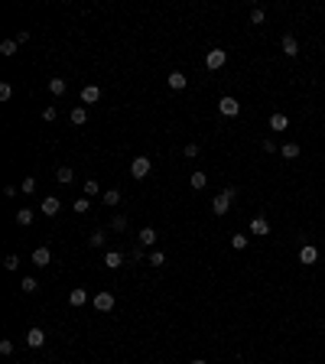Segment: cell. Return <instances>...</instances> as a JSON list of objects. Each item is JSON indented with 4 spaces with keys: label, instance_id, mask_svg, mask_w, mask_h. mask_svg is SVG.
Listing matches in <instances>:
<instances>
[{
    "label": "cell",
    "instance_id": "6da1fadb",
    "mask_svg": "<svg viewBox=\"0 0 325 364\" xmlns=\"http://www.w3.org/2000/svg\"><path fill=\"white\" fill-rule=\"evenodd\" d=\"M234 195H238V189H231V186H228L225 192H218L215 202H211V211H215V215H228V208H231Z\"/></svg>",
    "mask_w": 325,
    "mask_h": 364
},
{
    "label": "cell",
    "instance_id": "7a4b0ae2",
    "mask_svg": "<svg viewBox=\"0 0 325 364\" xmlns=\"http://www.w3.org/2000/svg\"><path fill=\"white\" fill-rule=\"evenodd\" d=\"M150 169H153L150 156H137V160L130 163V176H133V179H147V176H150Z\"/></svg>",
    "mask_w": 325,
    "mask_h": 364
},
{
    "label": "cell",
    "instance_id": "3957f363",
    "mask_svg": "<svg viewBox=\"0 0 325 364\" xmlns=\"http://www.w3.org/2000/svg\"><path fill=\"white\" fill-rule=\"evenodd\" d=\"M218 111H221L225 117H238V114H241V101L231 98V94H225V98L218 101Z\"/></svg>",
    "mask_w": 325,
    "mask_h": 364
},
{
    "label": "cell",
    "instance_id": "277c9868",
    "mask_svg": "<svg viewBox=\"0 0 325 364\" xmlns=\"http://www.w3.org/2000/svg\"><path fill=\"white\" fill-rule=\"evenodd\" d=\"M225 62H228V52H225V49H211V52L205 55V65H208L211 72H218Z\"/></svg>",
    "mask_w": 325,
    "mask_h": 364
},
{
    "label": "cell",
    "instance_id": "5b68a950",
    "mask_svg": "<svg viewBox=\"0 0 325 364\" xmlns=\"http://www.w3.org/2000/svg\"><path fill=\"white\" fill-rule=\"evenodd\" d=\"M39 211H42V215H46V218H52V215H59V211H62V202L55 199V195H49V199H42V205H39Z\"/></svg>",
    "mask_w": 325,
    "mask_h": 364
},
{
    "label": "cell",
    "instance_id": "8992f818",
    "mask_svg": "<svg viewBox=\"0 0 325 364\" xmlns=\"http://www.w3.org/2000/svg\"><path fill=\"white\" fill-rule=\"evenodd\" d=\"M250 234H254V238H263V234H270V221H267V218H250Z\"/></svg>",
    "mask_w": 325,
    "mask_h": 364
},
{
    "label": "cell",
    "instance_id": "52a82bcc",
    "mask_svg": "<svg viewBox=\"0 0 325 364\" xmlns=\"http://www.w3.org/2000/svg\"><path fill=\"white\" fill-rule=\"evenodd\" d=\"M26 345H30V348H42V345H46V332L33 325L30 332H26Z\"/></svg>",
    "mask_w": 325,
    "mask_h": 364
},
{
    "label": "cell",
    "instance_id": "ba28073f",
    "mask_svg": "<svg viewBox=\"0 0 325 364\" xmlns=\"http://www.w3.org/2000/svg\"><path fill=\"white\" fill-rule=\"evenodd\" d=\"M91 302H94V309H98V312H111V309H114V296H111V293H98Z\"/></svg>",
    "mask_w": 325,
    "mask_h": 364
},
{
    "label": "cell",
    "instance_id": "9c48e42d",
    "mask_svg": "<svg viewBox=\"0 0 325 364\" xmlns=\"http://www.w3.org/2000/svg\"><path fill=\"white\" fill-rule=\"evenodd\" d=\"M319 260V250L312 247V244H302L299 247V264H306V267H312Z\"/></svg>",
    "mask_w": 325,
    "mask_h": 364
},
{
    "label": "cell",
    "instance_id": "30bf717a",
    "mask_svg": "<svg viewBox=\"0 0 325 364\" xmlns=\"http://www.w3.org/2000/svg\"><path fill=\"white\" fill-rule=\"evenodd\" d=\"M280 49H283V55H289V59H296L299 55V42H296V36H283V42H280Z\"/></svg>",
    "mask_w": 325,
    "mask_h": 364
},
{
    "label": "cell",
    "instance_id": "8fae6325",
    "mask_svg": "<svg viewBox=\"0 0 325 364\" xmlns=\"http://www.w3.org/2000/svg\"><path fill=\"white\" fill-rule=\"evenodd\" d=\"M101 101V88L98 85H85L81 88V104H98Z\"/></svg>",
    "mask_w": 325,
    "mask_h": 364
},
{
    "label": "cell",
    "instance_id": "7c38bea8",
    "mask_svg": "<svg viewBox=\"0 0 325 364\" xmlns=\"http://www.w3.org/2000/svg\"><path fill=\"white\" fill-rule=\"evenodd\" d=\"M156 238H160V234H156L153 228H143V231L137 234V244H140V247H153V244H156Z\"/></svg>",
    "mask_w": 325,
    "mask_h": 364
},
{
    "label": "cell",
    "instance_id": "4fadbf2b",
    "mask_svg": "<svg viewBox=\"0 0 325 364\" xmlns=\"http://www.w3.org/2000/svg\"><path fill=\"white\" fill-rule=\"evenodd\" d=\"M33 264H36V267H49V264H52L49 247H36V250H33Z\"/></svg>",
    "mask_w": 325,
    "mask_h": 364
},
{
    "label": "cell",
    "instance_id": "5bb4252c",
    "mask_svg": "<svg viewBox=\"0 0 325 364\" xmlns=\"http://www.w3.org/2000/svg\"><path fill=\"white\" fill-rule=\"evenodd\" d=\"M166 85H169V88H172V91H182V88H186V85H189V78H186V75H182V72H172V75H169V78H166Z\"/></svg>",
    "mask_w": 325,
    "mask_h": 364
},
{
    "label": "cell",
    "instance_id": "9a60e30c",
    "mask_svg": "<svg viewBox=\"0 0 325 364\" xmlns=\"http://www.w3.org/2000/svg\"><path fill=\"white\" fill-rule=\"evenodd\" d=\"M121 264H124V254H121V250H108V254H104V267L117 270Z\"/></svg>",
    "mask_w": 325,
    "mask_h": 364
},
{
    "label": "cell",
    "instance_id": "2e32d148",
    "mask_svg": "<svg viewBox=\"0 0 325 364\" xmlns=\"http://www.w3.org/2000/svg\"><path fill=\"white\" fill-rule=\"evenodd\" d=\"M55 179H59L62 186H72V182H75V169H72V166H59V172H55Z\"/></svg>",
    "mask_w": 325,
    "mask_h": 364
},
{
    "label": "cell",
    "instance_id": "e0dca14e",
    "mask_svg": "<svg viewBox=\"0 0 325 364\" xmlns=\"http://www.w3.org/2000/svg\"><path fill=\"white\" fill-rule=\"evenodd\" d=\"M69 302H72V306H75V309H78V306H85V302H88V293H85V289H81V286H75V289H72V293H69Z\"/></svg>",
    "mask_w": 325,
    "mask_h": 364
},
{
    "label": "cell",
    "instance_id": "ac0fdd59",
    "mask_svg": "<svg viewBox=\"0 0 325 364\" xmlns=\"http://www.w3.org/2000/svg\"><path fill=\"white\" fill-rule=\"evenodd\" d=\"M33 218H36V215H33V208H20V211H16V225H20V228H30Z\"/></svg>",
    "mask_w": 325,
    "mask_h": 364
},
{
    "label": "cell",
    "instance_id": "d6986e66",
    "mask_svg": "<svg viewBox=\"0 0 325 364\" xmlns=\"http://www.w3.org/2000/svg\"><path fill=\"white\" fill-rule=\"evenodd\" d=\"M65 88H69V81L65 78H49V91L59 98V94H65Z\"/></svg>",
    "mask_w": 325,
    "mask_h": 364
},
{
    "label": "cell",
    "instance_id": "ffe728a7",
    "mask_svg": "<svg viewBox=\"0 0 325 364\" xmlns=\"http://www.w3.org/2000/svg\"><path fill=\"white\" fill-rule=\"evenodd\" d=\"M189 186H192L195 192H202V189L208 186V176H205V172H192V179H189Z\"/></svg>",
    "mask_w": 325,
    "mask_h": 364
},
{
    "label": "cell",
    "instance_id": "44dd1931",
    "mask_svg": "<svg viewBox=\"0 0 325 364\" xmlns=\"http://www.w3.org/2000/svg\"><path fill=\"white\" fill-rule=\"evenodd\" d=\"M289 127V117L286 114H273L270 117V130H286Z\"/></svg>",
    "mask_w": 325,
    "mask_h": 364
},
{
    "label": "cell",
    "instance_id": "7402d4cb",
    "mask_svg": "<svg viewBox=\"0 0 325 364\" xmlns=\"http://www.w3.org/2000/svg\"><path fill=\"white\" fill-rule=\"evenodd\" d=\"M280 156H283V160H296V156H299V143H283V147H280Z\"/></svg>",
    "mask_w": 325,
    "mask_h": 364
},
{
    "label": "cell",
    "instance_id": "603a6c76",
    "mask_svg": "<svg viewBox=\"0 0 325 364\" xmlns=\"http://www.w3.org/2000/svg\"><path fill=\"white\" fill-rule=\"evenodd\" d=\"M101 202H104L108 208H114V205H121V192H117V189H108V192L101 195Z\"/></svg>",
    "mask_w": 325,
    "mask_h": 364
},
{
    "label": "cell",
    "instance_id": "cb8c5ba5",
    "mask_svg": "<svg viewBox=\"0 0 325 364\" xmlns=\"http://www.w3.org/2000/svg\"><path fill=\"white\" fill-rule=\"evenodd\" d=\"M16 46H20V42H16V39H3V42H0V55H16Z\"/></svg>",
    "mask_w": 325,
    "mask_h": 364
},
{
    "label": "cell",
    "instance_id": "d4e9b609",
    "mask_svg": "<svg viewBox=\"0 0 325 364\" xmlns=\"http://www.w3.org/2000/svg\"><path fill=\"white\" fill-rule=\"evenodd\" d=\"M20 289H23V293H36V289H39L36 277H23V280H20Z\"/></svg>",
    "mask_w": 325,
    "mask_h": 364
},
{
    "label": "cell",
    "instance_id": "484cf974",
    "mask_svg": "<svg viewBox=\"0 0 325 364\" xmlns=\"http://www.w3.org/2000/svg\"><path fill=\"white\" fill-rule=\"evenodd\" d=\"M85 121H88V111H85V108H72V124L81 127Z\"/></svg>",
    "mask_w": 325,
    "mask_h": 364
},
{
    "label": "cell",
    "instance_id": "4316f807",
    "mask_svg": "<svg viewBox=\"0 0 325 364\" xmlns=\"http://www.w3.org/2000/svg\"><path fill=\"white\" fill-rule=\"evenodd\" d=\"M147 260H150V267H162L166 264V254H162V250H150Z\"/></svg>",
    "mask_w": 325,
    "mask_h": 364
},
{
    "label": "cell",
    "instance_id": "83f0119b",
    "mask_svg": "<svg viewBox=\"0 0 325 364\" xmlns=\"http://www.w3.org/2000/svg\"><path fill=\"white\" fill-rule=\"evenodd\" d=\"M111 228L114 231H127V215H114L111 218Z\"/></svg>",
    "mask_w": 325,
    "mask_h": 364
},
{
    "label": "cell",
    "instance_id": "f1b7e54d",
    "mask_svg": "<svg viewBox=\"0 0 325 364\" xmlns=\"http://www.w3.org/2000/svg\"><path fill=\"white\" fill-rule=\"evenodd\" d=\"M88 244L91 247H104V231H91L88 234Z\"/></svg>",
    "mask_w": 325,
    "mask_h": 364
},
{
    "label": "cell",
    "instance_id": "f546056e",
    "mask_svg": "<svg viewBox=\"0 0 325 364\" xmlns=\"http://www.w3.org/2000/svg\"><path fill=\"white\" fill-rule=\"evenodd\" d=\"M72 208H75L78 215H85V211H91V199H78L75 205H72Z\"/></svg>",
    "mask_w": 325,
    "mask_h": 364
},
{
    "label": "cell",
    "instance_id": "4dcf8cb0",
    "mask_svg": "<svg viewBox=\"0 0 325 364\" xmlns=\"http://www.w3.org/2000/svg\"><path fill=\"white\" fill-rule=\"evenodd\" d=\"M231 247L234 250H244V247H247V234H234V238H231Z\"/></svg>",
    "mask_w": 325,
    "mask_h": 364
},
{
    "label": "cell",
    "instance_id": "1f68e13d",
    "mask_svg": "<svg viewBox=\"0 0 325 364\" xmlns=\"http://www.w3.org/2000/svg\"><path fill=\"white\" fill-rule=\"evenodd\" d=\"M263 20H267V13H263L260 7H254V10H250V23H254V26H260Z\"/></svg>",
    "mask_w": 325,
    "mask_h": 364
},
{
    "label": "cell",
    "instance_id": "d6a6232c",
    "mask_svg": "<svg viewBox=\"0 0 325 364\" xmlns=\"http://www.w3.org/2000/svg\"><path fill=\"white\" fill-rule=\"evenodd\" d=\"M3 267H7V270H16V267H20V257H16V254H7V257H3Z\"/></svg>",
    "mask_w": 325,
    "mask_h": 364
},
{
    "label": "cell",
    "instance_id": "836d02e7",
    "mask_svg": "<svg viewBox=\"0 0 325 364\" xmlns=\"http://www.w3.org/2000/svg\"><path fill=\"white\" fill-rule=\"evenodd\" d=\"M94 195H98V182L88 179V182H85V199H94Z\"/></svg>",
    "mask_w": 325,
    "mask_h": 364
},
{
    "label": "cell",
    "instance_id": "e575fe53",
    "mask_svg": "<svg viewBox=\"0 0 325 364\" xmlns=\"http://www.w3.org/2000/svg\"><path fill=\"white\" fill-rule=\"evenodd\" d=\"M20 189H23V192H36V179H33V176H26L23 182H20Z\"/></svg>",
    "mask_w": 325,
    "mask_h": 364
},
{
    "label": "cell",
    "instance_id": "d590c367",
    "mask_svg": "<svg viewBox=\"0 0 325 364\" xmlns=\"http://www.w3.org/2000/svg\"><path fill=\"white\" fill-rule=\"evenodd\" d=\"M55 117H59V111H55L52 104H49V108L42 111V121H46V124H49V121H55Z\"/></svg>",
    "mask_w": 325,
    "mask_h": 364
},
{
    "label": "cell",
    "instance_id": "8d00e7d4",
    "mask_svg": "<svg viewBox=\"0 0 325 364\" xmlns=\"http://www.w3.org/2000/svg\"><path fill=\"white\" fill-rule=\"evenodd\" d=\"M143 250H147V247H140V244H137V247L130 250V264H137V260H143Z\"/></svg>",
    "mask_w": 325,
    "mask_h": 364
},
{
    "label": "cell",
    "instance_id": "74e56055",
    "mask_svg": "<svg viewBox=\"0 0 325 364\" xmlns=\"http://www.w3.org/2000/svg\"><path fill=\"white\" fill-rule=\"evenodd\" d=\"M182 156H186V160H195V156H199V147H195V143H189V147L182 150Z\"/></svg>",
    "mask_w": 325,
    "mask_h": 364
},
{
    "label": "cell",
    "instance_id": "f35d334b",
    "mask_svg": "<svg viewBox=\"0 0 325 364\" xmlns=\"http://www.w3.org/2000/svg\"><path fill=\"white\" fill-rule=\"evenodd\" d=\"M0 355H13V341H10V338L0 341Z\"/></svg>",
    "mask_w": 325,
    "mask_h": 364
},
{
    "label": "cell",
    "instance_id": "ab89813d",
    "mask_svg": "<svg viewBox=\"0 0 325 364\" xmlns=\"http://www.w3.org/2000/svg\"><path fill=\"white\" fill-rule=\"evenodd\" d=\"M10 94H13V88L3 81V85H0V101H10Z\"/></svg>",
    "mask_w": 325,
    "mask_h": 364
},
{
    "label": "cell",
    "instance_id": "60d3db41",
    "mask_svg": "<svg viewBox=\"0 0 325 364\" xmlns=\"http://www.w3.org/2000/svg\"><path fill=\"white\" fill-rule=\"evenodd\" d=\"M260 147H263V153H277V143H273V140H263Z\"/></svg>",
    "mask_w": 325,
    "mask_h": 364
},
{
    "label": "cell",
    "instance_id": "b9f144b4",
    "mask_svg": "<svg viewBox=\"0 0 325 364\" xmlns=\"http://www.w3.org/2000/svg\"><path fill=\"white\" fill-rule=\"evenodd\" d=\"M192 364H205V361H202V358H195V361H192Z\"/></svg>",
    "mask_w": 325,
    "mask_h": 364
},
{
    "label": "cell",
    "instance_id": "7bdbcfd3",
    "mask_svg": "<svg viewBox=\"0 0 325 364\" xmlns=\"http://www.w3.org/2000/svg\"><path fill=\"white\" fill-rule=\"evenodd\" d=\"M322 218H325V211H322Z\"/></svg>",
    "mask_w": 325,
    "mask_h": 364
}]
</instances>
